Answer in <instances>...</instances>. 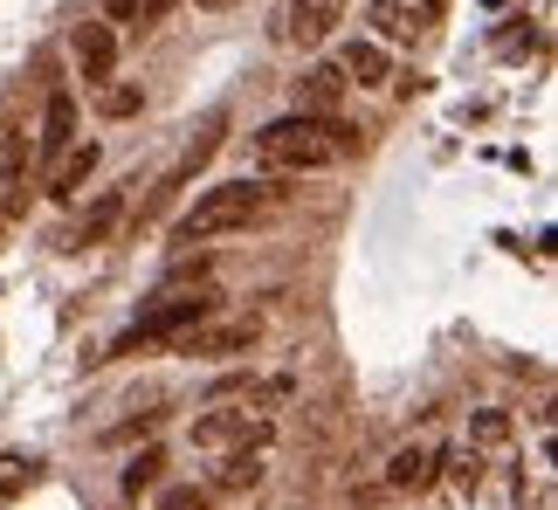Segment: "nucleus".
I'll return each instance as SVG.
<instances>
[{"mask_svg":"<svg viewBox=\"0 0 558 510\" xmlns=\"http://www.w3.org/2000/svg\"><path fill=\"white\" fill-rule=\"evenodd\" d=\"M359 153V132L345 118H276L255 132V159L269 166V173H311V166H331V159H352Z\"/></svg>","mask_w":558,"mask_h":510,"instance_id":"obj_1","label":"nucleus"},{"mask_svg":"<svg viewBox=\"0 0 558 510\" xmlns=\"http://www.w3.org/2000/svg\"><path fill=\"white\" fill-rule=\"evenodd\" d=\"M263 201H269V194H263V186H248V180L207 186V194L173 221V242H214V235H234V228H248L255 215H263Z\"/></svg>","mask_w":558,"mask_h":510,"instance_id":"obj_2","label":"nucleus"},{"mask_svg":"<svg viewBox=\"0 0 558 510\" xmlns=\"http://www.w3.org/2000/svg\"><path fill=\"white\" fill-rule=\"evenodd\" d=\"M201 317H214V290H193V296H180V290H166L159 304L145 311V317H138V325H132V331L118 338L111 352H145V345H166V352H173L180 338H186L193 325H201Z\"/></svg>","mask_w":558,"mask_h":510,"instance_id":"obj_3","label":"nucleus"},{"mask_svg":"<svg viewBox=\"0 0 558 510\" xmlns=\"http://www.w3.org/2000/svg\"><path fill=\"white\" fill-rule=\"evenodd\" d=\"M269 435H276V421L263 414V408H214V414H201L193 421V449H234V441H263L269 449Z\"/></svg>","mask_w":558,"mask_h":510,"instance_id":"obj_4","label":"nucleus"},{"mask_svg":"<svg viewBox=\"0 0 558 510\" xmlns=\"http://www.w3.org/2000/svg\"><path fill=\"white\" fill-rule=\"evenodd\" d=\"M255 338H263V317H221V325H207V317H201L173 352H186V359H234V352H248Z\"/></svg>","mask_w":558,"mask_h":510,"instance_id":"obj_5","label":"nucleus"},{"mask_svg":"<svg viewBox=\"0 0 558 510\" xmlns=\"http://www.w3.org/2000/svg\"><path fill=\"white\" fill-rule=\"evenodd\" d=\"M269 470V449L263 441H234V449H221V462H214V476H207V490H221V497H242L255 490Z\"/></svg>","mask_w":558,"mask_h":510,"instance_id":"obj_6","label":"nucleus"},{"mask_svg":"<svg viewBox=\"0 0 558 510\" xmlns=\"http://www.w3.org/2000/svg\"><path fill=\"white\" fill-rule=\"evenodd\" d=\"M70 56H76L83 83H111V70H118V35L104 28V21H76V35H70Z\"/></svg>","mask_w":558,"mask_h":510,"instance_id":"obj_7","label":"nucleus"},{"mask_svg":"<svg viewBox=\"0 0 558 510\" xmlns=\"http://www.w3.org/2000/svg\"><path fill=\"white\" fill-rule=\"evenodd\" d=\"M338 104H345V70H338V62H311V70L296 76V111H304V118H331Z\"/></svg>","mask_w":558,"mask_h":510,"instance_id":"obj_8","label":"nucleus"},{"mask_svg":"<svg viewBox=\"0 0 558 510\" xmlns=\"http://www.w3.org/2000/svg\"><path fill=\"white\" fill-rule=\"evenodd\" d=\"M338 21H345V0H290V14H283V35L311 49V41H325V35L338 28Z\"/></svg>","mask_w":558,"mask_h":510,"instance_id":"obj_9","label":"nucleus"},{"mask_svg":"<svg viewBox=\"0 0 558 510\" xmlns=\"http://www.w3.org/2000/svg\"><path fill=\"white\" fill-rule=\"evenodd\" d=\"M338 70H345V83H359V90H379V83L393 76V70H386V49H379V41H345Z\"/></svg>","mask_w":558,"mask_h":510,"instance_id":"obj_10","label":"nucleus"},{"mask_svg":"<svg viewBox=\"0 0 558 510\" xmlns=\"http://www.w3.org/2000/svg\"><path fill=\"white\" fill-rule=\"evenodd\" d=\"M118 221H124V194H97L90 207H83V221L70 228V248H90V242H104Z\"/></svg>","mask_w":558,"mask_h":510,"instance_id":"obj_11","label":"nucleus"},{"mask_svg":"<svg viewBox=\"0 0 558 510\" xmlns=\"http://www.w3.org/2000/svg\"><path fill=\"white\" fill-rule=\"evenodd\" d=\"M90 173H97V145L83 138V145H70V153L56 159V173H49V194H56V201H76V186L90 180Z\"/></svg>","mask_w":558,"mask_h":510,"instance_id":"obj_12","label":"nucleus"},{"mask_svg":"<svg viewBox=\"0 0 558 510\" xmlns=\"http://www.w3.org/2000/svg\"><path fill=\"white\" fill-rule=\"evenodd\" d=\"M435 483V449H400L386 462V490H427Z\"/></svg>","mask_w":558,"mask_h":510,"instance_id":"obj_13","label":"nucleus"},{"mask_svg":"<svg viewBox=\"0 0 558 510\" xmlns=\"http://www.w3.org/2000/svg\"><path fill=\"white\" fill-rule=\"evenodd\" d=\"M76 145V97H49V111H41V153H70Z\"/></svg>","mask_w":558,"mask_h":510,"instance_id":"obj_14","label":"nucleus"},{"mask_svg":"<svg viewBox=\"0 0 558 510\" xmlns=\"http://www.w3.org/2000/svg\"><path fill=\"white\" fill-rule=\"evenodd\" d=\"M435 476H448V483L469 497V490L483 483V456H476V449H441V456H435Z\"/></svg>","mask_w":558,"mask_h":510,"instance_id":"obj_15","label":"nucleus"},{"mask_svg":"<svg viewBox=\"0 0 558 510\" xmlns=\"http://www.w3.org/2000/svg\"><path fill=\"white\" fill-rule=\"evenodd\" d=\"M159 476H166V449H138L132 462H124V490H132V497H138V490H153Z\"/></svg>","mask_w":558,"mask_h":510,"instance_id":"obj_16","label":"nucleus"},{"mask_svg":"<svg viewBox=\"0 0 558 510\" xmlns=\"http://www.w3.org/2000/svg\"><path fill=\"white\" fill-rule=\"evenodd\" d=\"M35 476H41V470H35V456H0V497H21Z\"/></svg>","mask_w":558,"mask_h":510,"instance_id":"obj_17","label":"nucleus"},{"mask_svg":"<svg viewBox=\"0 0 558 510\" xmlns=\"http://www.w3.org/2000/svg\"><path fill=\"white\" fill-rule=\"evenodd\" d=\"M379 14V35H414V14H407V0H373Z\"/></svg>","mask_w":558,"mask_h":510,"instance_id":"obj_18","label":"nucleus"},{"mask_svg":"<svg viewBox=\"0 0 558 510\" xmlns=\"http://www.w3.org/2000/svg\"><path fill=\"white\" fill-rule=\"evenodd\" d=\"M159 510H214V490H193V483H173L159 497Z\"/></svg>","mask_w":558,"mask_h":510,"instance_id":"obj_19","label":"nucleus"},{"mask_svg":"<svg viewBox=\"0 0 558 510\" xmlns=\"http://www.w3.org/2000/svg\"><path fill=\"white\" fill-rule=\"evenodd\" d=\"M476 441H510V414L483 408V414H476Z\"/></svg>","mask_w":558,"mask_h":510,"instance_id":"obj_20","label":"nucleus"},{"mask_svg":"<svg viewBox=\"0 0 558 510\" xmlns=\"http://www.w3.org/2000/svg\"><path fill=\"white\" fill-rule=\"evenodd\" d=\"M138 111V90H104V118H132Z\"/></svg>","mask_w":558,"mask_h":510,"instance_id":"obj_21","label":"nucleus"},{"mask_svg":"<svg viewBox=\"0 0 558 510\" xmlns=\"http://www.w3.org/2000/svg\"><path fill=\"white\" fill-rule=\"evenodd\" d=\"M173 8H180V0H138V28H153V21H166Z\"/></svg>","mask_w":558,"mask_h":510,"instance_id":"obj_22","label":"nucleus"},{"mask_svg":"<svg viewBox=\"0 0 558 510\" xmlns=\"http://www.w3.org/2000/svg\"><path fill=\"white\" fill-rule=\"evenodd\" d=\"M104 14L124 21V28H138V0H104Z\"/></svg>","mask_w":558,"mask_h":510,"instance_id":"obj_23","label":"nucleus"},{"mask_svg":"<svg viewBox=\"0 0 558 510\" xmlns=\"http://www.w3.org/2000/svg\"><path fill=\"white\" fill-rule=\"evenodd\" d=\"M201 8H234V0H201Z\"/></svg>","mask_w":558,"mask_h":510,"instance_id":"obj_24","label":"nucleus"}]
</instances>
